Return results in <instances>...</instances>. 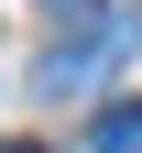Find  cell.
<instances>
[{
    "label": "cell",
    "mask_w": 142,
    "mask_h": 153,
    "mask_svg": "<svg viewBox=\"0 0 142 153\" xmlns=\"http://www.w3.org/2000/svg\"><path fill=\"white\" fill-rule=\"evenodd\" d=\"M55 11H66V22H88V0H55Z\"/></svg>",
    "instance_id": "3"
},
{
    "label": "cell",
    "mask_w": 142,
    "mask_h": 153,
    "mask_svg": "<svg viewBox=\"0 0 142 153\" xmlns=\"http://www.w3.org/2000/svg\"><path fill=\"white\" fill-rule=\"evenodd\" d=\"M120 55H131V22H88L66 55H44V88H88V76H109Z\"/></svg>",
    "instance_id": "1"
},
{
    "label": "cell",
    "mask_w": 142,
    "mask_h": 153,
    "mask_svg": "<svg viewBox=\"0 0 142 153\" xmlns=\"http://www.w3.org/2000/svg\"><path fill=\"white\" fill-rule=\"evenodd\" d=\"M98 153H142V99H109L98 109Z\"/></svg>",
    "instance_id": "2"
},
{
    "label": "cell",
    "mask_w": 142,
    "mask_h": 153,
    "mask_svg": "<svg viewBox=\"0 0 142 153\" xmlns=\"http://www.w3.org/2000/svg\"><path fill=\"white\" fill-rule=\"evenodd\" d=\"M11 153H33V142H11Z\"/></svg>",
    "instance_id": "4"
}]
</instances>
